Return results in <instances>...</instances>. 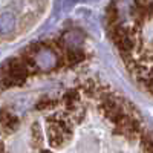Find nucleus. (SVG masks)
<instances>
[{"instance_id": "nucleus-1", "label": "nucleus", "mask_w": 153, "mask_h": 153, "mask_svg": "<svg viewBox=\"0 0 153 153\" xmlns=\"http://www.w3.org/2000/svg\"><path fill=\"white\" fill-rule=\"evenodd\" d=\"M12 28H14V17L11 14H5L0 17V32L6 34V32L12 31Z\"/></svg>"}, {"instance_id": "nucleus-2", "label": "nucleus", "mask_w": 153, "mask_h": 153, "mask_svg": "<svg viewBox=\"0 0 153 153\" xmlns=\"http://www.w3.org/2000/svg\"><path fill=\"white\" fill-rule=\"evenodd\" d=\"M32 141L35 146H40L43 143V133H42L38 124H34V127H32Z\"/></svg>"}, {"instance_id": "nucleus-3", "label": "nucleus", "mask_w": 153, "mask_h": 153, "mask_svg": "<svg viewBox=\"0 0 153 153\" xmlns=\"http://www.w3.org/2000/svg\"><path fill=\"white\" fill-rule=\"evenodd\" d=\"M5 149H3V146H2V143H0V152H3Z\"/></svg>"}]
</instances>
